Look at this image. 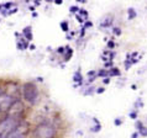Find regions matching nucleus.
Wrapping results in <instances>:
<instances>
[{"mask_svg":"<svg viewBox=\"0 0 147 138\" xmlns=\"http://www.w3.org/2000/svg\"><path fill=\"white\" fill-rule=\"evenodd\" d=\"M22 97L27 104L36 105L38 101V89L35 83L27 82L22 85Z\"/></svg>","mask_w":147,"mask_h":138,"instance_id":"nucleus-1","label":"nucleus"},{"mask_svg":"<svg viewBox=\"0 0 147 138\" xmlns=\"http://www.w3.org/2000/svg\"><path fill=\"white\" fill-rule=\"evenodd\" d=\"M57 133V129L53 125L48 122H42L36 126L34 131L35 138H55Z\"/></svg>","mask_w":147,"mask_h":138,"instance_id":"nucleus-2","label":"nucleus"},{"mask_svg":"<svg viewBox=\"0 0 147 138\" xmlns=\"http://www.w3.org/2000/svg\"><path fill=\"white\" fill-rule=\"evenodd\" d=\"M21 122V116L18 115H13V113H9L5 119L0 120V133H6L10 132L11 129H14L16 126Z\"/></svg>","mask_w":147,"mask_h":138,"instance_id":"nucleus-3","label":"nucleus"},{"mask_svg":"<svg viewBox=\"0 0 147 138\" xmlns=\"http://www.w3.org/2000/svg\"><path fill=\"white\" fill-rule=\"evenodd\" d=\"M27 131H28V125L21 121L14 129H11L10 132L6 133L5 138H25Z\"/></svg>","mask_w":147,"mask_h":138,"instance_id":"nucleus-4","label":"nucleus"},{"mask_svg":"<svg viewBox=\"0 0 147 138\" xmlns=\"http://www.w3.org/2000/svg\"><path fill=\"white\" fill-rule=\"evenodd\" d=\"M15 101L16 99L13 95L7 94V92H1L0 94V110L1 112H9Z\"/></svg>","mask_w":147,"mask_h":138,"instance_id":"nucleus-5","label":"nucleus"},{"mask_svg":"<svg viewBox=\"0 0 147 138\" xmlns=\"http://www.w3.org/2000/svg\"><path fill=\"white\" fill-rule=\"evenodd\" d=\"M113 22H114V16L111 14L105 15L100 21V27L101 28H108V27H110L113 25Z\"/></svg>","mask_w":147,"mask_h":138,"instance_id":"nucleus-6","label":"nucleus"},{"mask_svg":"<svg viewBox=\"0 0 147 138\" xmlns=\"http://www.w3.org/2000/svg\"><path fill=\"white\" fill-rule=\"evenodd\" d=\"M73 82H74V86H80V85L84 83V78H83V74H82L80 70H77L74 74H73Z\"/></svg>","mask_w":147,"mask_h":138,"instance_id":"nucleus-7","label":"nucleus"},{"mask_svg":"<svg viewBox=\"0 0 147 138\" xmlns=\"http://www.w3.org/2000/svg\"><path fill=\"white\" fill-rule=\"evenodd\" d=\"M22 36L25 37L28 42L32 41V31H31V26H26L22 30Z\"/></svg>","mask_w":147,"mask_h":138,"instance_id":"nucleus-8","label":"nucleus"},{"mask_svg":"<svg viewBox=\"0 0 147 138\" xmlns=\"http://www.w3.org/2000/svg\"><path fill=\"white\" fill-rule=\"evenodd\" d=\"M120 75H121V72H120L119 68L113 67V68L108 69V76H110V78H114V76H120Z\"/></svg>","mask_w":147,"mask_h":138,"instance_id":"nucleus-9","label":"nucleus"},{"mask_svg":"<svg viewBox=\"0 0 147 138\" xmlns=\"http://www.w3.org/2000/svg\"><path fill=\"white\" fill-rule=\"evenodd\" d=\"M72 57H73V48L67 46L66 47V52H64V54H63V60L64 62H69Z\"/></svg>","mask_w":147,"mask_h":138,"instance_id":"nucleus-10","label":"nucleus"},{"mask_svg":"<svg viewBox=\"0 0 147 138\" xmlns=\"http://www.w3.org/2000/svg\"><path fill=\"white\" fill-rule=\"evenodd\" d=\"M95 89H96V88H94L92 84H89V85H87V88H84L83 94H84V95H93L94 92H95Z\"/></svg>","mask_w":147,"mask_h":138,"instance_id":"nucleus-11","label":"nucleus"},{"mask_svg":"<svg viewBox=\"0 0 147 138\" xmlns=\"http://www.w3.org/2000/svg\"><path fill=\"white\" fill-rule=\"evenodd\" d=\"M137 17V13L134 7H129L127 9V20H134Z\"/></svg>","mask_w":147,"mask_h":138,"instance_id":"nucleus-12","label":"nucleus"},{"mask_svg":"<svg viewBox=\"0 0 147 138\" xmlns=\"http://www.w3.org/2000/svg\"><path fill=\"white\" fill-rule=\"evenodd\" d=\"M78 14H79L84 20H89V11L85 10L84 7H80L79 11H78Z\"/></svg>","mask_w":147,"mask_h":138,"instance_id":"nucleus-13","label":"nucleus"},{"mask_svg":"<svg viewBox=\"0 0 147 138\" xmlns=\"http://www.w3.org/2000/svg\"><path fill=\"white\" fill-rule=\"evenodd\" d=\"M105 76H108V69L107 68L99 69L98 70V78H105Z\"/></svg>","mask_w":147,"mask_h":138,"instance_id":"nucleus-14","label":"nucleus"},{"mask_svg":"<svg viewBox=\"0 0 147 138\" xmlns=\"http://www.w3.org/2000/svg\"><path fill=\"white\" fill-rule=\"evenodd\" d=\"M61 28H62L63 32L68 33V32H69V23H68V21H62V22H61Z\"/></svg>","mask_w":147,"mask_h":138,"instance_id":"nucleus-15","label":"nucleus"},{"mask_svg":"<svg viewBox=\"0 0 147 138\" xmlns=\"http://www.w3.org/2000/svg\"><path fill=\"white\" fill-rule=\"evenodd\" d=\"M138 133H140V136H141V137H147V127H146L145 125L142 126L140 129H138Z\"/></svg>","mask_w":147,"mask_h":138,"instance_id":"nucleus-16","label":"nucleus"},{"mask_svg":"<svg viewBox=\"0 0 147 138\" xmlns=\"http://www.w3.org/2000/svg\"><path fill=\"white\" fill-rule=\"evenodd\" d=\"M79 9H80V7H79L78 5H73V6H71V7H69V13H71V14H73V15H76V14H78Z\"/></svg>","mask_w":147,"mask_h":138,"instance_id":"nucleus-17","label":"nucleus"},{"mask_svg":"<svg viewBox=\"0 0 147 138\" xmlns=\"http://www.w3.org/2000/svg\"><path fill=\"white\" fill-rule=\"evenodd\" d=\"M132 66H134V64H132V62H131V59H127V58H126L125 62H124V67H125L126 70H129V69L131 68Z\"/></svg>","mask_w":147,"mask_h":138,"instance_id":"nucleus-18","label":"nucleus"},{"mask_svg":"<svg viewBox=\"0 0 147 138\" xmlns=\"http://www.w3.org/2000/svg\"><path fill=\"white\" fill-rule=\"evenodd\" d=\"M121 33H122V31H121L120 27H117V26H114L113 27V35L114 36H120Z\"/></svg>","mask_w":147,"mask_h":138,"instance_id":"nucleus-19","label":"nucleus"},{"mask_svg":"<svg viewBox=\"0 0 147 138\" xmlns=\"http://www.w3.org/2000/svg\"><path fill=\"white\" fill-rule=\"evenodd\" d=\"M95 123V126H94V127L90 129L92 132H99L100 129H101V125H100V122H94Z\"/></svg>","mask_w":147,"mask_h":138,"instance_id":"nucleus-20","label":"nucleus"},{"mask_svg":"<svg viewBox=\"0 0 147 138\" xmlns=\"http://www.w3.org/2000/svg\"><path fill=\"white\" fill-rule=\"evenodd\" d=\"M116 47V43L113 41V40H109L108 41V50H115Z\"/></svg>","mask_w":147,"mask_h":138,"instance_id":"nucleus-21","label":"nucleus"},{"mask_svg":"<svg viewBox=\"0 0 147 138\" xmlns=\"http://www.w3.org/2000/svg\"><path fill=\"white\" fill-rule=\"evenodd\" d=\"M113 67H114V60H107V62H104V68L110 69Z\"/></svg>","mask_w":147,"mask_h":138,"instance_id":"nucleus-22","label":"nucleus"},{"mask_svg":"<svg viewBox=\"0 0 147 138\" xmlns=\"http://www.w3.org/2000/svg\"><path fill=\"white\" fill-rule=\"evenodd\" d=\"M74 16H76V19H77V21H78V22L80 23V25H83V23H84L85 21H87V20H84V19H83V17H82V16H80L79 14H76Z\"/></svg>","mask_w":147,"mask_h":138,"instance_id":"nucleus-23","label":"nucleus"},{"mask_svg":"<svg viewBox=\"0 0 147 138\" xmlns=\"http://www.w3.org/2000/svg\"><path fill=\"white\" fill-rule=\"evenodd\" d=\"M83 26H84V27H85V28H87V30H88V28L93 27V22L90 21V20H87V21H85V22L83 23Z\"/></svg>","mask_w":147,"mask_h":138,"instance_id":"nucleus-24","label":"nucleus"},{"mask_svg":"<svg viewBox=\"0 0 147 138\" xmlns=\"http://www.w3.org/2000/svg\"><path fill=\"white\" fill-rule=\"evenodd\" d=\"M56 52H57L58 54L63 56V54H64V52H66V47H58V48L56 50Z\"/></svg>","mask_w":147,"mask_h":138,"instance_id":"nucleus-25","label":"nucleus"},{"mask_svg":"<svg viewBox=\"0 0 147 138\" xmlns=\"http://www.w3.org/2000/svg\"><path fill=\"white\" fill-rule=\"evenodd\" d=\"M142 126H144V123H142V121H140V120H137L136 121V123H135V127H136V131H138Z\"/></svg>","mask_w":147,"mask_h":138,"instance_id":"nucleus-26","label":"nucleus"},{"mask_svg":"<svg viewBox=\"0 0 147 138\" xmlns=\"http://www.w3.org/2000/svg\"><path fill=\"white\" fill-rule=\"evenodd\" d=\"M85 31H87V28H85L84 26H82L80 31H79V37H80V38H83V37H84V35H85Z\"/></svg>","mask_w":147,"mask_h":138,"instance_id":"nucleus-27","label":"nucleus"},{"mask_svg":"<svg viewBox=\"0 0 147 138\" xmlns=\"http://www.w3.org/2000/svg\"><path fill=\"white\" fill-rule=\"evenodd\" d=\"M110 82H111V78H110V76H105V78H103V84L104 85L110 84Z\"/></svg>","mask_w":147,"mask_h":138,"instance_id":"nucleus-28","label":"nucleus"},{"mask_svg":"<svg viewBox=\"0 0 147 138\" xmlns=\"http://www.w3.org/2000/svg\"><path fill=\"white\" fill-rule=\"evenodd\" d=\"M104 91H105V88H104V86H100V88H96V89H95V92H96V94H103Z\"/></svg>","mask_w":147,"mask_h":138,"instance_id":"nucleus-29","label":"nucleus"},{"mask_svg":"<svg viewBox=\"0 0 147 138\" xmlns=\"http://www.w3.org/2000/svg\"><path fill=\"white\" fill-rule=\"evenodd\" d=\"M130 117H131L132 120H136V119H137V110H136V111L130 112Z\"/></svg>","mask_w":147,"mask_h":138,"instance_id":"nucleus-30","label":"nucleus"},{"mask_svg":"<svg viewBox=\"0 0 147 138\" xmlns=\"http://www.w3.org/2000/svg\"><path fill=\"white\" fill-rule=\"evenodd\" d=\"M142 106H144V104H142L141 99H138V101H136V102H135V107H142Z\"/></svg>","mask_w":147,"mask_h":138,"instance_id":"nucleus-31","label":"nucleus"},{"mask_svg":"<svg viewBox=\"0 0 147 138\" xmlns=\"http://www.w3.org/2000/svg\"><path fill=\"white\" fill-rule=\"evenodd\" d=\"M114 125H115V126L122 125V120H121V119H115V120H114Z\"/></svg>","mask_w":147,"mask_h":138,"instance_id":"nucleus-32","label":"nucleus"},{"mask_svg":"<svg viewBox=\"0 0 147 138\" xmlns=\"http://www.w3.org/2000/svg\"><path fill=\"white\" fill-rule=\"evenodd\" d=\"M138 137H140V133H138V131H135L131 135V138H138Z\"/></svg>","mask_w":147,"mask_h":138,"instance_id":"nucleus-33","label":"nucleus"},{"mask_svg":"<svg viewBox=\"0 0 147 138\" xmlns=\"http://www.w3.org/2000/svg\"><path fill=\"white\" fill-rule=\"evenodd\" d=\"M53 3L57 4V5H62V4H63V0H53Z\"/></svg>","mask_w":147,"mask_h":138,"instance_id":"nucleus-34","label":"nucleus"},{"mask_svg":"<svg viewBox=\"0 0 147 138\" xmlns=\"http://www.w3.org/2000/svg\"><path fill=\"white\" fill-rule=\"evenodd\" d=\"M77 3H80V4H85L87 3V0H76Z\"/></svg>","mask_w":147,"mask_h":138,"instance_id":"nucleus-35","label":"nucleus"},{"mask_svg":"<svg viewBox=\"0 0 147 138\" xmlns=\"http://www.w3.org/2000/svg\"><path fill=\"white\" fill-rule=\"evenodd\" d=\"M28 47H30V50H31V51H35V48H36V47H35V44H30Z\"/></svg>","mask_w":147,"mask_h":138,"instance_id":"nucleus-36","label":"nucleus"},{"mask_svg":"<svg viewBox=\"0 0 147 138\" xmlns=\"http://www.w3.org/2000/svg\"><path fill=\"white\" fill-rule=\"evenodd\" d=\"M41 4V0H35V5H40Z\"/></svg>","mask_w":147,"mask_h":138,"instance_id":"nucleus-37","label":"nucleus"},{"mask_svg":"<svg viewBox=\"0 0 147 138\" xmlns=\"http://www.w3.org/2000/svg\"><path fill=\"white\" fill-rule=\"evenodd\" d=\"M30 11H32V13H34V11H35V6H30Z\"/></svg>","mask_w":147,"mask_h":138,"instance_id":"nucleus-38","label":"nucleus"},{"mask_svg":"<svg viewBox=\"0 0 147 138\" xmlns=\"http://www.w3.org/2000/svg\"><path fill=\"white\" fill-rule=\"evenodd\" d=\"M131 88H132V90H136V85H135V84L131 85Z\"/></svg>","mask_w":147,"mask_h":138,"instance_id":"nucleus-39","label":"nucleus"},{"mask_svg":"<svg viewBox=\"0 0 147 138\" xmlns=\"http://www.w3.org/2000/svg\"><path fill=\"white\" fill-rule=\"evenodd\" d=\"M45 1H47V3H53V0H45Z\"/></svg>","mask_w":147,"mask_h":138,"instance_id":"nucleus-40","label":"nucleus"},{"mask_svg":"<svg viewBox=\"0 0 147 138\" xmlns=\"http://www.w3.org/2000/svg\"><path fill=\"white\" fill-rule=\"evenodd\" d=\"M0 138H5V136H4L3 133H0Z\"/></svg>","mask_w":147,"mask_h":138,"instance_id":"nucleus-41","label":"nucleus"},{"mask_svg":"<svg viewBox=\"0 0 147 138\" xmlns=\"http://www.w3.org/2000/svg\"><path fill=\"white\" fill-rule=\"evenodd\" d=\"M26 1H30V0H26Z\"/></svg>","mask_w":147,"mask_h":138,"instance_id":"nucleus-42","label":"nucleus"},{"mask_svg":"<svg viewBox=\"0 0 147 138\" xmlns=\"http://www.w3.org/2000/svg\"><path fill=\"white\" fill-rule=\"evenodd\" d=\"M0 112H1V110H0Z\"/></svg>","mask_w":147,"mask_h":138,"instance_id":"nucleus-43","label":"nucleus"}]
</instances>
